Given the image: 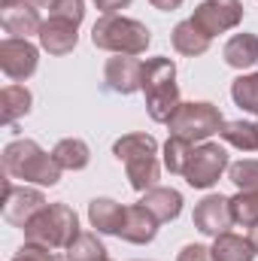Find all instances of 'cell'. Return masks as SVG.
<instances>
[{"instance_id":"cell-1","label":"cell","mask_w":258,"mask_h":261,"mask_svg":"<svg viewBox=\"0 0 258 261\" xmlns=\"http://www.w3.org/2000/svg\"><path fill=\"white\" fill-rule=\"evenodd\" d=\"M3 170L9 179L49 186V189L58 186V179H61V164L55 161V155L43 152L40 143H34V140H12L3 149Z\"/></svg>"},{"instance_id":"cell-2","label":"cell","mask_w":258,"mask_h":261,"mask_svg":"<svg viewBox=\"0 0 258 261\" xmlns=\"http://www.w3.org/2000/svg\"><path fill=\"white\" fill-rule=\"evenodd\" d=\"M146 110L152 122L167 125L179 107V85H176V64L170 58H149L143 64V88Z\"/></svg>"},{"instance_id":"cell-3","label":"cell","mask_w":258,"mask_h":261,"mask_svg":"<svg viewBox=\"0 0 258 261\" xmlns=\"http://www.w3.org/2000/svg\"><path fill=\"white\" fill-rule=\"evenodd\" d=\"M155 152H158V143L149 134H125V137H119L113 143V155L125 164L131 189L149 192L158 182V173L161 170H158Z\"/></svg>"},{"instance_id":"cell-4","label":"cell","mask_w":258,"mask_h":261,"mask_svg":"<svg viewBox=\"0 0 258 261\" xmlns=\"http://www.w3.org/2000/svg\"><path fill=\"white\" fill-rule=\"evenodd\" d=\"M91 43L116 55H143L152 43V34L143 21L125 15H100L91 28Z\"/></svg>"},{"instance_id":"cell-5","label":"cell","mask_w":258,"mask_h":261,"mask_svg":"<svg viewBox=\"0 0 258 261\" xmlns=\"http://www.w3.org/2000/svg\"><path fill=\"white\" fill-rule=\"evenodd\" d=\"M79 219L67 203H46L28 225H24V237L31 243L49 246V249H67L76 237H79Z\"/></svg>"},{"instance_id":"cell-6","label":"cell","mask_w":258,"mask_h":261,"mask_svg":"<svg viewBox=\"0 0 258 261\" xmlns=\"http://www.w3.org/2000/svg\"><path fill=\"white\" fill-rule=\"evenodd\" d=\"M225 125L219 107L207 103V100H189V103H179L176 113L170 116L167 128L170 137H183L189 143H207L213 134H219Z\"/></svg>"},{"instance_id":"cell-7","label":"cell","mask_w":258,"mask_h":261,"mask_svg":"<svg viewBox=\"0 0 258 261\" xmlns=\"http://www.w3.org/2000/svg\"><path fill=\"white\" fill-rule=\"evenodd\" d=\"M231 164H228V152L219 146V143H200V146H194L192 158H189V167H186V182L192 186V189H210V186H216L219 182V176L228 170Z\"/></svg>"},{"instance_id":"cell-8","label":"cell","mask_w":258,"mask_h":261,"mask_svg":"<svg viewBox=\"0 0 258 261\" xmlns=\"http://www.w3.org/2000/svg\"><path fill=\"white\" fill-rule=\"evenodd\" d=\"M192 21L197 31H203L213 40L216 34H225L243 21V3L240 0H203L194 6Z\"/></svg>"},{"instance_id":"cell-9","label":"cell","mask_w":258,"mask_h":261,"mask_svg":"<svg viewBox=\"0 0 258 261\" xmlns=\"http://www.w3.org/2000/svg\"><path fill=\"white\" fill-rule=\"evenodd\" d=\"M37 64H40V49L24 40V37H6L0 43V70L15 79V82H24L28 76L37 73Z\"/></svg>"},{"instance_id":"cell-10","label":"cell","mask_w":258,"mask_h":261,"mask_svg":"<svg viewBox=\"0 0 258 261\" xmlns=\"http://www.w3.org/2000/svg\"><path fill=\"white\" fill-rule=\"evenodd\" d=\"M46 206V197L40 189H28V186H12L9 179L3 182V219L15 228L24 231V225Z\"/></svg>"},{"instance_id":"cell-11","label":"cell","mask_w":258,"mask_h":261,"mask_svg":"<svg viewBox=\"0 0 258 261\" xmlns=\"http://www.w3.org/2000/svg\"><path fill=\"white\" fill-rule=\"evenodd\" d=\"M234 216H231V197L225 195H207L194 206V228L207 237L228 234Z\"/></svg>"},{"instance_id":"cell-12","label":"cell","mask_w":258,"mask_h":261,"mask_svg":"<svg viewBox=\"0 0 258 261\" xmlns=\"http://www.w3.org/2000/svg\"><path fill=\"white\" fill-rule=\"evenodd\" d=\"M0 24L9 37H31V34H40L43 28V18H40V9L31 3V0H0Z\"/></svg>"},{"instance_id":"cell-13","label":"cell","mask_w":258,"mask_h":261,"mask_svg":"<svg viewBox=\"0 0 258 261\" xmlns=\"http://www.w3.org/2000/svg\"><path fill=\"white\" fill-rule=\"evenodd\" d=\"M104 79L116 94H134L143 88V64L137 55H116L104 67Z\"/></svg>"},{"instance_id":"cell-14","label":"cell","mask_w":258,"mask_h":261,"mask_svg":"<svg viewBox=\"0 0 258 261\" xmlns=\"http://www.w3.org/2000/svg\"><path fill=\"white\" fill-rule=\"evenodd\" d=\"M76 28H79V24L49 15V18L43 21L40 34H37V37H40V49L49 52V55H70V52L76 49V43H79Z\"/></svg>"},{"instance_id":"cell-15","label":"cell","mask_w":258,"mask_h":261,"mask_svg":"<svg viewBox=\"0 0 258 261\" xmlns=\"http://www.w3.org/2000/svg\"><path fill=\"white\" fill-rule=\"evenodd\" d=\"M158 234V219L143 206V203H134V206H125V222H122V231L119 237L128 240V243H152Z\"/></svg>"},{"instance_id":"cell-16","label":"cell","mask_w":258,"mask_h":261,"mask_svg":"<svg viewBox=\"0 0 258 261\" xmlns=\"http://www.w3.org/2000/svg\"><path fill=\"white\" fill-rule=\"evenodd\" d=\"M88 222L91 228H97V234H116L122 231V222H125V206L116 203L113 197H94L88 203Z\"/></svg>"},{"instance_id":"cell-17","label":"cell","mask_w":258,"mask_h":261,"mask_svg":"<svg viewBox=\"0 0 258 261\" xmlns=\"http://www.w3.org/2000/svg\"><path fill=\"white\" fill-rule=\"evenodd\" d=\"M158 222H173L179 213H183V195L176 189H167V186H152L149 192H143L140 200Z\"/></svg>"},{"instance_id":"cell-18","label":"cell","mask_w":258,"mask_h":261,"mask_svg":"<svg viewBox=\"0 0 258 261\" xmlns=\"http://www.w3.org/2000/svg\"><path fill=\"white\" fill-rule=\"evenodd\" d=\"M222 58L225 64L234 67V70H246V67H255L258 64V37L255 34H234L225 49H222Z\"/></svg>"},{"instance_id":"cell-19","label":"cell","mask_w":258,"mask_h":261,"mask_svg":"<svg viewBox=\"0 0 258 261\" xmlns=\"http://www.w3.org/2000/svg\"><path fill=\"white\" fill-rule=\"evenodd\" d=\"M210 252H213V261H252L258 255L249 237H240V234H231V231L213 237Z\"/></svg>"},{"instance_id":"cell-20","label":"cell","mask_w":258,"mask_h":261,"mask_svg":"<svg viewBox=\"0 0 258 261\" xmlns=\"http://www.w3.org/2000/svg\"><path fill=\"white\" fill-rule=\"evenodd\" d=\"M170 40H173V49L179 52V55H203L207 49H210V37L203 34V31H197L194 28V21H179L176 28H173V34H170Z\"/></svg>"},{"instance_id":"cell-21","label":"cell","mask_w":258,"mask_h":261,"mask_svg":"<svg viewBox=\"0 0 258 261\" xmlns=\"http://www.w3.org/2000/svg\"><path fill=\"white\" fill-rule=\"evenodd\" d=\"M55 161L61 164V170H85L88 161H91V149L85 140H76V137H67L61 140L55 149H52Z\"/></svg>"},{"instance_id":"cell-22","label":"cell","mask_w":258,"mask_h":261,"mask_svg":"<svg viewBox=\"0 0 258 261\" xmlns=\"http://www.w3.org/2000/svg\"><path fill=\"white\" fill-rule=\"evenodd\" d=\"M31 103H34V97H31V91H28L24 85H6V88L0 91V113H3V122L12 125L15 119L28 116V113H31Z\"/></svg>"},{"instance_id":"cell-23","label":"cell","mask_w":258,"mask_h":261,"mask_svg":"<svg viewBox=\"0 0 258 261\" xmlns=\"http://www.w3.org/2000/svg\"><path fill=\"white\" fill-rule=\"evenodd\" d=\"M219 137L225 143H231L234 149H243V152H258V125L255 122H225Z\"/></svg>"},{"instance_id":"cell-24","label":"cell","mask_w":258,"mask_h":261,"mask_svg":"<svg viewBox=\"0 0 258 261\" xmlns=\"http://www.w3.org/2000/svg\"><path fill=\"white\" fill-rule=\"evenodd\" d=\"M64 252L67 261H107V246L97 240V234H88V231H82Z\"/></svg>"},{"instance_id":"cell-25","label":"cell","mask_w":258,"mask_h":261,"mask_svg":"<svg viewBox=\"0 0 258 261\" xmlns=\"http://www.w3.org/2000/svg\"><path fill=\"white\" fill-rule=\"evenodd\" d=\"M231 97L240 110L258 116V73H246V76H237L234 85H231Z\"/></svg>"},{"instance_id":"cell-26","label":"cell","mask_w":258,"mask_h":261,"mask_svg":"<svg viewBox=\"0 0 258 261\" xmlns=\"http://www.w3.org/2000/svg\"><path fill=\"white\" fill-rule=\"evenodd\" d=\"M231 216L243 228L258 225V192H237L231 197Z\"/></svg>"},{"instance_id":"cell-27","label":"cell","mask_w":258,"mask_h":261,"mask_svg":"<svg viewBox=\"0 0 258 261\" xmlns=\"http://www.w3.org/2000/svg\"><path fill=\"white\" fill-rule=\"evenodd\" d=\"M192 152L194 149H192L189 140H183V137H170V140L164 143V167H167L170 173H186Z\"/></svg>"},{"instance_id":"cell-28","label":"cell","mask_w":258,"mask_h":261,"mask_svg":"<svg viewBox=\"0 0 258 261\" xmlns=\"http://www.w3.org/2000/svg\"><path fill=\"white\" fill-rule=\"evenodd\" d=\"M228 176H231V182L240 192H258V161L255 158H246V161L231 164L228 167Z\"/></svg>"},{"instance_id":"cell-29","label":"cell","mask_w":258,"mask_h":261,"mask_svg":"<svg viewBox=\"0 0 258 261\" xmlns=\"http://www.w3.org/2000/svg\"><path fill=\"white\" fill-rule=\"evenodd\" d=\"M49 15L79 24V21L85 18V0H55V3L49 6Z\"/></svg>"},{"instance_id":"cell-30","label":"cell","mask_w":258,"mask_h":261,"mask_svg":"<svg viewBox=\"0 0 258 261\" xmlns=\"http://www.w3.org/2000/svg\"><path fill=\"white\" fill-rule=\"evenodd\" d=\"M12 261H55V255H52L49 246H40V243H31V240H28V243L15 252Z\"/></svg>"},{"instance_id":"cell-31","label":"cell","mask_w":258,"mask_h":261,"mask_svg":"<svg viewBox=\"0 0 258 261\" xmlns=\"http://www.w3.org/2000/svg\"><path fill=\"white\" fill-rule=\"evenodd\" d=\"M176 261H213V252L207 246H200V243H189V246H183Z\"/></svg>"},{"instance_id":"cell-32","label":"cell","mask_w":258,"mask_h":261,"mask_svg":"<svg viewBox=\"0 0 258 261\" xmlns=\"http://www.w3.org/2000/svg\"><path fill=\"white\" fill-rule=\"evenodd\" d=\"M94 6L104 12V15H116L119 9H125V6H131V0H94Z\"/></svg>"},{"instance_id":"cell-33","label":"cell","mask_w":258,"mask_h":261,"mask_svg":"<svg viewBox=\"0 0 258 261\" xmlns=\"http://www.w3.org/2000/svg\"><path fill=\"white\" fill-rule=\"evenodd\" d=\"M155 9H161V12H173V9H179L183 6V0H149Z\"/></svg>"},{"instance_id":"cell-34","label":"cell","mask_w":258,"mask_h":261,"mask_svg":"<svg viewBox=\"0 0 258 261\" xmlns=\"http://www.w3.org/2000/svg\"><path fill=\"white\" fill-rule=\"evenodd\" d=\"M249 240H252V246H255V252H258V225L252 228V234H249Z\"/></svg>"},{"instance_id":"cell-35","label":"cell","mask_w":258,"mask_h":261,"mask_svg":"<svg viewBox=\"0 0 258 261\" xmlns=\"http://www.w3.org/2000/svg\"><path fill=\"white\" fill-rule=\"evenodd\" d=\"M31 3H34V6H46V9H49V6H52L55 0H31Z\"/></svg>"}]
</instances>
